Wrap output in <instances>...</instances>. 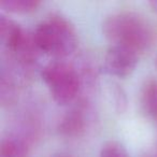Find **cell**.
Masks as SVG:
<instances>
[{"instance_id": "obj_12", "label": "cell", "mask_w": 157, "mask_h": 157, "mask_svg": "<svg viewBox=\"0 0 157 157\" xmlns=\"http://www.w3.org/2000/svg\"><path fill=\"white\" fill-rule=\"evenodd\" d=\"M155 65H156V67H157V55H156V58H155Z\"/></svg>"}, {"instance_id": "obj_13", "label": "cell", "mask_w": 157, "mask_h": 157, "mask_svg": "<svg viewBox=\"0 0 157 157\" xmlns=\"http://www.w3.org/2000/svg\"><path fill=\"white\" fill-rule=\"evenodd\" d=\"M54 157H68V156H63V155H59V156H54Z\"/></svg>"}, {"instance_id": "obj_4", "label": "cell", "mask_w": 157, "mask_h": 157, "mask_svg": "<svg viewBox=\"0 0 157 157\" xmlns=\"http://www.w3.org/2000/svg\"><path fill=\"white\" fill-rule=\"evenodd\" d=\"M139 53L121 45H112L105 57V70L110 75L125 78L130 75L139 60Z\"/></svg>"}, {"instance_id": "obj_11", "label": "cell", "mask_w": 157, "mask_h": 157, "mask_svg": "<svg viewBox=\"0 0 157 157\" xmlns=\"http://www.w3.org/2000/svg\"><path fill=\"white\" fill-rule=\"evenodd\" d=\"M110 93H111V98L114 102L116 110L118 112H123L126 108V96H125L124 90L121 87H118V85L112 83L110 86Z\"/></svg>"}, {"instance_id": "obj_1", "label": "cell", "mask_w": 157, "mask_h": 157, "mask_svg": "<svg viewBox=\"0 0 157 157\" xmlns=\"http://www.w3.org/2000/svg\"><path fill=\"white\" fill-rule=\"evenodd\" d=\"M102 30L112 45L125 46L139 54L152 45L155 36L147 21L133 12L111 14L103 22Z\"/></svg>"}, {"instance_id": "obj_8", "label": "cell", "mask_w": 157, "mask_h": 157, "mask_svg": "<svg viewBox=\"0 0 157 157\" xmlns=\"http://www.w3.org/2000/svg\"><path fill=\"white\" fill-rule=\"evenodd\" d=\"M40 2L37 0H1L0 7L11 13H29L37 9Z\"/></svg>"}, {"instance_id": "obj_2", "label": "cell", "mask_w": 157, "mask_h": 157, "mask_svg": "<svg viewBox=\"0 0 157 157\" xmlns=\"http://www.w3.org/2000/svg\"><path fill=\"white\" fill-rule=\"evenodd\" d=\"M33 41L38 50L56 57L71 54L76 45V33L68 20L52 15L35 29Z\"/></svg>"}, {"instance_id": "obj_7", "label": "cell", "mask_w": 157, "mask_h": 157, "mask_svg": "<svg viewBox=\"0 0 157 157\" xmlns=\"http://www.w3.org/2000/svg\"><path fill=\"white\" fill-rule=\"evenodd\" d=\"M84 129V117L81 111L73 110L67 114L60 124V130L67 136H76Z\"/></svg>"}, {"instance_id": "obj_6", "label": "cell", "mask_w": 157, "mask_h": 157, "mask_svg": "<svg viewBox=\"0 0 157 157\" xmlns=\"http://www.w3.org/2000/svg\"><path fill=\"white\" fill-rule=\"evenodd\" d=\"M141 103L148 116L157 120V81L150 80L144 84L141 92Z\"/></svg>"}, {"instance_id": "obj_3", "label": "cell", "mask_w": 157, "mask_h": 157, "mask_svg": "<svg viewBox=\"0 0 157 157\" xmlns=\"http://www.w3.org/2000/svg\"><path fill=\"white\" fill-rule=\"evenodd\" d=\"M41 75L57 105H67L78 95L80 78L75 69L68 63L63 60L52 61L42 69Z\"/></svg>"}, {"instance_id": "obj_10", "label": "cell", "mask_w": 157, "mask_h": 157, "mask_svg": "<svg viewBox=\"0 0 157 157\" xmlns=\"http://www.w3.org/2000/svg\"><path fill=\"white\" fill-rule=\"evenodd\" d=\"M100 157H129L127 150L117 141H109L102 145Z\"/></svg>"}, {"instance_id": "obj_5", "label": "cell", "mask_w": 157, "mask_h": 157, "mask_svg": "<svg viewBox=\"0 0 157 157\" xmlns=\"http://www.w3.org/2000/svg\"><path fill=\"white\" fill-rule=\"evenodd\" d=\"M0 40L8 50L15 53L28 42L21 25L5 15H0Z\"/></svg>"}, {"instance_id": "obj_9", "label": "cell", "mask_w": 157, "mask_h": 157, "mask_svg": "<svg viewBox=\"0 0 157 157\" xmlns=\"http://www.w3.org/2000/svg\"><path fill=\"white\" fill-rule=\"evenodd\" d=\"M0 157H27V148L21 140L8 138L1 142Z\"/></svg>"}]
</instances>
